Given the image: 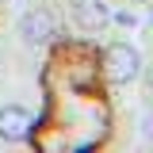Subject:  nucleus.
Masks as SVG:
<instances>
[{"label": "nucleus", "mask_w": 153, "mask_h": 153, "mask_svg": "<svg viewBox=\"0 0 153 153\" xmlns=\"http://www.w3.org/2000/svg\"><path fill=\"white\" fill-rule=\"evenodd\" d=\"M149 23H153V12H149Z\"/></svg>", "instance_id": "nucleus-6"}, {"label": "nucleus", "mask_w": 153, "mask_h": 153, "mask_svg": "<svg viewBox=\"0 0 153 153\" xmlns=\"http://www.w3.org/2000/svg\"><path fill=\"white\" fill-rule=\"evenodd\" d=\"M27 134H31V115L16 107V103H8V107H0V142H27Z\"/></svg>", "instance_id": "nucleus-4"}, {"label": "nucleus", "mask_w": 153, "mask_h": 153, "mask_svg": "<svg viewBox=\"0 0 153 153\" xmlns=\"http://www.w3.org/2000/svg\"><path fill=\"white\" fill-rule=\"evenodd\" d=\"M19 35H23V42H31V46H46V42H54V35H57L54 12H46V8H31V12H23V19H19Z\"/></svg>", "instance_id": "nucleus-3"}, {"label": "nucleus", "mask_w": 153, "mask_h": 153, "mask_svg": "<svg viewBox=\"0 0 153 153\" xmlns=\"http://www.w3.org/2000/svg\"><path fill=\"white\" fill-rule=\"evenodd\" d=\"M69 19H73L76 31L84 35H96L111 23V8L103 0H69Z\"/></svg>", "instance_id": "nucleus-2"}, {"label": "nucleus", "mask_w": 153, "mask_h": 153, "mask_svg": "<svg viewBox=\"0 0 153 153\" xmlns=\"http://www.w3.org/2000/svg\"><path fill=\"white\" fill-rule=\"evenodd\" d=\"M103 73L111 84H130L142 73V54L134 50L130 42H111L103 50Z\"/></svg>", "instance_id": "nucleus-1"}, {"label": "nucleus", "mask_w": 153, "mask_h": 153, "mask_svg": "<svg viewBox=\"0 0 153 153\" xmlns=\"http://www.w3.org/2000/svg\"><path fill=\"white\" fill-rule=\"evenodd\" d=\"M4 4H8V0H0V8H4Z\"/></svg>", "instance_id": "nucleus-5"}]
</instances>
